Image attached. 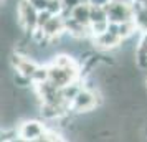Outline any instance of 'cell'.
Wrapping results in <instances>:
<instances>
[{
  "label": "cell",
  "mask_w": 147,
  "mask_h": 142,
  "mask_svg": "<svg viewBox=\"0 0 147 142\" xmlns=\"http://www.w3.org/2000/svg\"><path fill=\"white\" fill-rule=\"evenodd\" d=\"M17 22L18 27L23 30L25 35H33L35 30H38V10L30 0H17Z\"/></svg>",
  "instance_id": "cell-1"
},
{
  "label": "cell",
  "mask_w": 147,
  "mask_h": 142,
  "mask_svg": "<svg viewBox=\"0 0 147 142\" xmlns=\"http://www.w3.org/2000/svg\"><path fill=\"white\" fill-rule=\"evenodd\" d=\"M122 38L117 33V23H111L109 22V28L107 32L93 36V45L96 50H99L101 53H109L114 50H119L122 46Z\"/></svg>",
  "instance_id": "cell-2"
},
{
  "label": "cell",
  "mask_w": 147,
  "mask_h": 142,
  "mask_svg": "<svg viewBox=\"0 0 147 142\" xmlns=\"http://www.w3.org/2000/svg\"><path fill=\"white\" fill-rule=\"evenodd\" d=\"M18 129V135L25 141H38L41 135L48 132V124L40 119H33V117H27L17 126Z\"/></svg>",
  "instance_id": "cell-3"
},
{
  "label": "cell",
  "mask_w": 147,
  "mask_h": 142,
  "mask_svg": "<svg viewBox=\"0 0 147 142\" xmlns=\"http://www.w3.org/2000/svg\"><path fill=\"white\" fill-rule=\"evenodd\" d=\"M107 18L111 23H124L131 22L136 17L134 10V2L132 3H124V2H109L106 5Z\"/></svg>",
  "instance_id": "cell-4"
},
{
  "label": "cell",
  "mask_w": 147,
  "mask_h": 142,
  "mask_svg": "<svg viewBox=\"0 0 147 142\" xmlns=\"http://www.w3.org/2000/svg\"><path fill=\"white\" fill-rule=\"evenodd\" d=\"M69 17L73 18L74 22H78L84 27H89L91 25V3L89 2H83L78 7H74L71 10Z\"/></svg>",
  "instance_id": "cell-5"
},
{
  "label": "cell",
  "mask_w": 147,
  "mask_h": 142,
  "mask_svg": "<svg viewBox=\"0 0 147 142\" xmlns=\"http://www.w3.org/2000/svg\"><path fill=\"white\" fill-rule=\"evenodd\" d=\"M107 12L106 7H99V5H91V25L96 23H107Z\"/></svg>",
  "instance_id": "cell-6"
},
{
  "label": "cell",
  "mask_w": 147,
  "mask_h": 142,
  "mask_svg": "<svg viewBox=\"0 0 147 142\" xmlns=\"http://www.w3.org/2000/svg\"><path fill=\"white\" fill-rule=\"evenodd\" d=\"M51 17H53V15L50 13L48 10H43V12H40V13H38V30H41V28L45 27V25H47V22L50 20Z\"/></svg>",
  "instance_id": "cell-7"
},
{
  "label": "cell",
  "mask_w": 147,
  "mask_h": 142,
  "mask_svg": "<svg viewBox=\"0 0 147 142\" xmlns=\"http://www.w3.org/2000/svg\"><path fill=\"white\" fill-rule=\"evenodd\" d=\"M7 142H28V141L22 139L20 135H17V137H13V139H10V141H7Z\"/></svg>",
  "instance_id": "cell-8"
},
{
  "label": "cell",
  "mask_w": 147,
  "mask_h": 142,
  "mask_svg": "<svg viewBox=\"0 0 147 142\" xmlns=\"http://www.w3.org/2000/svg\"><path fill=\"white\" fill-rule=\"evenodd\" d=\"M144 84H146V89H147V76H146V79H144Z\"/></svg>",
  "instance_id": "cell-9"
}]
</instances>
